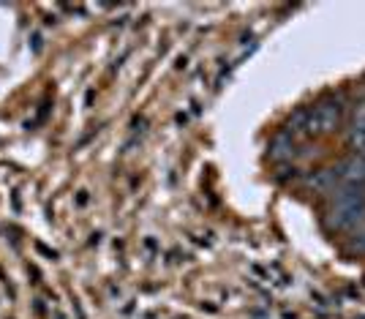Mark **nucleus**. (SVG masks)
<instances>
[{
  "label": "nucleus",
  "instance_id": "1",
  "mask_svg": "<svg viewBox=\"0 0 365 319\" xmlns=\"http://www.w3.org/2000/svg\"><path fill=\"white\" fill-rule=\"evenodd\" d=\"M365 218V188L338 186L333 191V208L327 213L330 229H354Z\"/></svg>",
  "mask_w": 365,
  "mask_h": 319
},
{
  "label": "nucleus",
  "instance_id": "2",
  "mask_svg": "<svg viewBox=\"0 0 365 319\" xmlns=\"http://www.w3.org/2000/svg\"><path fill=\"white\" fill-rule=\"evenodd\" d=\"M344 123V104L341 98H322L319 104L308 109V121H305L303 137H327L335 134Z\"/></svg>",
  "mask_w": 365,
  "mask_h": 319
},
{
  "label": "nucleus",
  "instance_id": "3",
  "mask_svg": "<svg viewBox=\"0 0 365 319\" xmlns=\"http://www.w3.org/2000/svg\"><path fill=\"white\" fill-rule=\"evenodd\" d=\"M338 186H354L365 188V153H351L338 167H333Z\"/></svg>",
  "mask_w": 365,
  "mask_h": 319
},
{
  "label": "nucleus",
  "instance_id": "4",
  "mask_svg": "<svg viewBox=\"0 0 365 319\" xmlns=\"http://www.w3.org/2000/svg\"><path fill=\"white\" fill-rule=\"evenodd\" d=\"M346 142H349L351 153H365V104H360L354 109V118H351Z\"/></svg>",
  "mask_w": 365,
  "mask_h": 319
},
{
  "label": "nucleus",
  "instance_id": "5",
  "mask_svg": "<svg viewBox=\"0 0 365 319\" xmlns=\"http://www.w3.org/2000/svg\"><path fill=\"white\" fill-rule=\"evenodd\" d=\"M308 188L319 191V194H327V191H335L338 188V181H335L333 169H317L314 175H308Z\"/></svg>",
  "mask_w": 365,
  "mask_h": 319
},
{
  "label": "nucleus",
  "instance_id": "6",
  "mask_svg": "<svg viewBox=\"0 0 365 319\" xmlns=\"http://www.w3.org/2000/svg\"><path fill=\"white\" fill-rule=\"evenodd\" d=\"M292 156H294V137L287 134V131H281V134L270 142V158H273V161H287Z\"/></svg>",
  "mask_w": 365,
  "mask_h": 319
},
{
  "label": "nucleus",
  "instance_id": "7",
  "mask_svg": "<svg viewBox=\"0 0 365 319\" xmlns=\"http://www.w3.org/2000/svg\"><path fill=\"white\" fill-rule=\"evenodd\" d=\"M349 248H351V251H357V254H365V229H363V232H357V235L351 238Z\"/></svg>",
  "mask_w": 365,
  "mask_h": 319
}]
</instances>
